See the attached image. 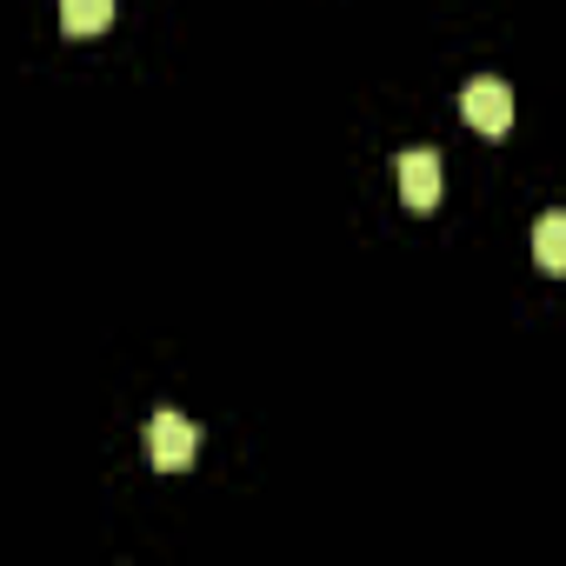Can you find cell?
Segmentation results:
<instances>
[{
	"label": "cell",
	"instance_id": "cell-1",
	"mask_svg": "<svg viewBox=\"0 0 566 566\" xmlns=\"http://www.w3.org/2000/svg\"><path fill=\"white\" fill-rule=\"evenodd\" d=\"M147 453H154L160 473H187L193 453H200V427L180 420V413H154V420H147Z\"/></svg>",
	"mask_w": 566,
	"mask_h": 566
},
{
	"label": "cell",
	"instance_id": "cell-2",
	"mask_svg": "<svg viewBox=\"0 0 566 566\" xmlns=\"http://www.w3.org/2000/svg\"><path fill=\"white\" fill-rule=\"evenodd\" d=\"M460 114H467V127H480V134H506V127H513V87L493 81V74H480V81L460 87Z\"/></svg>",
	"mask_w": 566,
	"mask_h": 566
},
{
	"label": "cell",
	"instance_id": "cell-3",
	"mask_svg": "<svg viewBox=\"0 0 566 566\" xmlns=\"http://www.w3.org/2000/svg\"><path fill=\"white\" fill-rule=\"evenodd\" d=\"M400 200L413 213L440 207V154H400Z\"/></svg>",
	"mask_w": 566,
	"mask_h": 566
},
{
	"label": "cell",
	"instance_id": "cell-4",
	"mask_svg": "<svg viewBox=\"0 0 566 566\" xmlns=\"http://www.w3.org/2000/svg\"><path fill=\"white\" fill-rule=\"evenodd\" d=\"M61 28H67L74 41L107 34V28H114V0H61Z\"/></svg>",
	"mask_w": 566,
	"mask_h": 566
},
{
	"label": "cell",
	"instance_id": "cell-5",
	"mask_svg": "<svg viewBox=\"0 0 566 566\" xmlns=\"http://www.w3.org/2000/svg\"><path fill=\"white\" fill-rule=\"evenodd\" d=\"M533 260L546 273H566V213H539L533 220Z\"/></svg>",
	"mask_w": 566,
	"mask_h": 566
}]
</instances>
